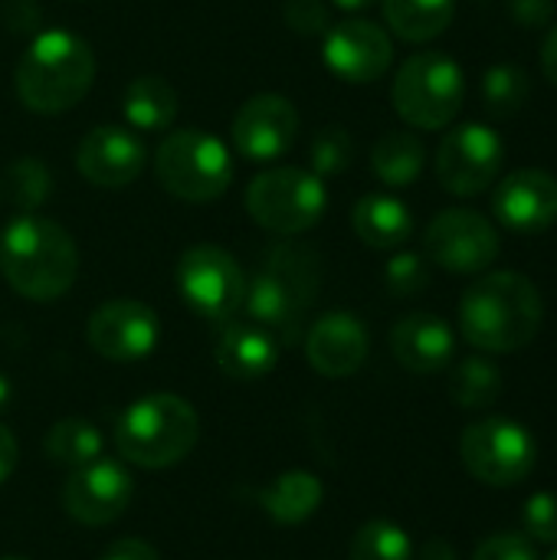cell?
<instances>
[{
    "label": "cell",
    "mask_w": 557,
    "mask_h": 560,
    "mask_svg": "<svg viewBox=\"0 0 557 560\" xmlns=\"http://www.w3.org/2000/svg\"><path fill=\"white\" fill-rule=\"evenodd\" d=\"M0 560H23V558H0Z\"/></svg>",
    "instance_id": "f6af8a7d"
},
{
    "label": "cell",
    "mask_w": 557,
    "mask_h": 560,
    "mask_svg": "<svg viewBox=\"0 0 557 560\" xmlns=\"http://www.w3.org/2000/svg\"><path fill=\"white\" fill-rule=\"evenodd\" d=\"M7 404H10V381L0 374V410H7Z\"/></svg>",
    "instance_id": "ee69618b"
},
{
    "label": "cell",
    "mask_w": 557,
    "mask_h": 560,
    "mask_svg": "<svg viewBox=\"0 0 557 560\" xmlns=\"http://www.w3.org/2000/svg\"><path fill=\"white\" fill-rule=\"evenodd\" d=\"M545 322L538 285L522 272L479 276L460 299L463 338L486 354H512L529 348Z\"/></svg>",
    "instance_id": "6da1fadb"
},
{
    "label": "cell",
    "mask_w": 557,
    "mask_h": 560,
    "mask_svg": "<svg viewBox=\"0 0 557 560\" xmlns=\"http://www.w3.org/2000/svg\"><path fill=\"white\" fill-rule=\"evenodd\" d=\"M473 560H538V545L525 532H499L476 548Z\"/></svg>",
    "instance_id": "d590c367"
},
{
    "label": "cell",
    "mask_w": 557,
    "mask_h": 560,
    "mask_svg": "<svg viewBox=\"0 0 557 560\" xmlns=\"http://www.w3.org/2000/svg\"><path fill=\"white\" fill-rule=\"evenodd\" d=\"M351 560H414V545L407 532L394 522H368L351 538Z\"/></svg>",
    "instance_id": "4dcf8cb0"
},
{
    "label": "cell",
    "mask_w": 557,
    "mask_h": 560,
    "mask_svg": "<svg viewBox=\"0 0 557 560\" xmlns=\"http://www.w3.org/2000/svg\"><path fill=\"white\" fill-rule=\"evenodd\" d=\"M95 82V52L72 30H43L16 62V98L36 115L76 108Z\"/></svg>",
    "instance_id": "3957f363"
},
{
    "label": "cell",
    "mask_w": 557,
    "mask_h": 560,
    "mask_svg": "<svg viewBox=\"0 0 557 560\" xmlns=\"http://www.w3.org/2000/svg\"><path fill=\"white\" fill-rule=\"evenodd\" d=\"M423 249L427 259L446 272L479 276L499 259V233L489 217L466 207H450L430 220Z\"/></svg>",
    "instance_id": "8fae6325"
},
{
    "label": "cell",
    "mask_w": 557,
    "mask_h": 560,
    "mask_svg": "<svg viewBox=\"0 0 557 560\" xmlns=\"http://www.w3.org/2000/svg\"><path fill=\"white\" fill-rule=\"evenodd\" d=\"M460 459L469 469V476L483 486L509 489L532 476L538 463V443L522 423L489 417L463 430Z\"/></svg>",
    "instance_id": "ba28073f"
},
{
    "label": "cell",
    "mask_w": 557,
    "mask_h": 560,
    "mask_svg": "<svg viewBox=\"0 0 557 560\" xmlns=\"http://www.w3.org/2000/svg\"><path fill=\"white\" fill-rule=\"evenodd\" d=\"M121 115H125L128 128L167 131L174 125V118H177V92L161 75H138L125 89Z\"/></svg>",
    "instance_id": "603a6c76"
},
{
    "label": "cell",
    "mask_w": 557,
    "mask_h": 560,
    "mask_svg": "<svg viewBox=\"0 0 557 560\" xmlns=\"http://www.w3.org/2000/svg\"><path fill=\"white\" fill-rule=\"evenodd\" d=\"M335 7H341V10H351V13H361V10H368V7H374V3H381V0H332Z\"/></svg>",
    "instance_id": "7bdbcfd3"
},
{
    "label": "cell",
    "mask_w": 557,
    "mask_h": 560,
    "mask_svg": "<svg viewBox=\"0 0 557 560\" xmlns=\"http://www.w3.org/2000/svg\"><path fill=\"white\" fill-rule=\"evenodd\" d=\"M325 66L351 85H368L378 82L391 62H394V43L384 26L371 20H345L325 30V46H322Z\"/></svg>",
    "instance_id": "9a60e30c"
},
{
    "label": "cell",
    "mask_w": 557,
    "mask_h": 560,
    "mask_svg": "<svg viewBox=\"0 0 557 560\" xmlns=\"http://www.w3.org/2000/svg\"><path fill=\"white\" fill-rule=\"evenodd\" d=\"M391 351L401 361V368H407L410 374H437L453 361L456 338L443 318L430 312H414L394 325Z\"/></svg>",
    "instance_id": "d6986e66"
},
{
    "label": "cell",
    "mask_w": 557,
    "mask_h": 560,
    "mask_svg": "<svg viewBox=\"0 0 557 560\" xmlns=\"http://www.w3.org/2000/svg\"><path fill=\"white\" fill-rule=\"evenodd\" d=\"M276 361H279V341L266 328L253 325L250 318L230 322L217 338V364L230 381H243V384L263 381L266 374H272Z\"/></svg>",
    "instance_id": "44dd1931"
},
{
    "label": "cell",
    "mask_w": 557,
    "mask_h": 560,
    "mask_svg": "<svg viewBox=\"0 0 557 560\" xmlns=\"http://www.w3.org/2000/svg\"><path fill=\"white\" fill-rule=\"evenodd\" d=\"M289 30H295L299 36H322L332 26L328 7L322 0H289L282 10Z\"/></svg>",
    "instance_id": "8d00e7d4"
},
{
    "label": "cell",
    "mask_w": 557,
    "mask_h": 560,
    "mask_svg": "<svg viewBox=\"0 0 557 560\" xmlns=\"http://www.w3.org/2000/svg\"><path fill=\"white\" fill-rule=\"evenodd\" d=\"M384 282H387V289L397 299H407V295L423 292L427 282H430L427 259L420 253H397V256H391V262L384 269Z\"/></svg>",
    "instance_id": "836d02e7"
},
{
    "label": "cell",
    "mask_w": 557,
    "mask_h": 560,
    "mask_svg": "<svg viewBox=\"0 0 557 560\" xmlns=\"http://www.w3.org/2000/svg\"><path fill=\"white\" fill-rule=\"evenodd\" d=\"M492 213L512 233H542L557 220V177L542 167L512 171L492 190Z\"/></svg>",
    "instance_id": "e0dca14e"
},
{
    "label": "cell",
    "mask_w": 557,
    "mask_h": 560,
    "mask_svg": "<svg viewBox=\"0 0 557 560\" xmlns=\"http://www.w3.org/2000/svg\"><path fill=\"white\" fill-rule=\"evenodd\" d=\"M548 560H557V551H555V555H552V558H548Z\"/></svg>",
    "instance_id": "bcb514c9"
},
{
    "label": "cell",
    "mask_w": 557,
    "mask_h": 560,
    "mask_svg": "<svg viewBox=\"0 0 557 560\" xmlns=\"http://www.w3.org/2000/svg\"><path fill=\"white\" fill-rule=\"evenodd\" d=\"M16 440L7 427H0V486L10 479V472L16 469Z\"/></svg>",
    "instance_id": "ab89813d"
},
{
    "label": "cell",
    "mask_w": 557,
    "mask_h": 560,
    "mask_svg": "<svg viewBox=\"0 0 557 560\" xmlns=\"http://www.w3.org/2000/svg\"><path fill=\"white\" fill-rule=\"evenodd\" d=\"M502 161V138L489 125L466 121L443 135L437 148V180L456 197H479L496 184Z\"/></svg>",
    "instance_id": "30bf717a"
},
{
    "label": "cell",
    "mask_w": 557,
    "mask_h": 560,
    "mask_svg": "<svg viewBox=\"0 0 557 560\" xmlns=\"http://www.w3.org/2000/svg\"><path fill=\"white\" fill-rule=\"evenodd\" d=\"M427 164V144L414 131H387L374 141L371 167L387 187H410Z\"/></svg>",
    "instance_id": "d4e9b609"
},
{
    "label": "cell",
    "mask_w": 557,
    "mask_h": 560,
    "mask_svg": "<svg viewBox=\"0 0 557 560\" xmlns=\"http://www.w3.org/2000/svg\"><path fill=\"white\" fill-rule=\"evenodd\" d=\"M351 226L358 240L371 249H397L414 233V213L404 200L391 194H368L351 210Z\"/></svg>",
    "instance_id": "7402d4cb"
},
{
    "label": "cell",
    "mask_w": 557,
    "mask_h": 560,
    "mask_svg": "<svg viewBox=\"0 0 557 560\" xmlns=\"http://www.w3.org/2000/svg\"><path fill=\"white\" fill-rule=\"evenodd\" d=\"M328 207V190L318 174L305 167H269L246 187V213L256 226L276 236L309 233Z\"/></svg>",
    "instance_id": "52a82bcc"
},
{
    "label": "cell",
    "mask_w": 557,
    "mask_h": 560,
    "mask_svg": "<svg viewBox=\"0 0 557 560\" xmlns=\"http://www.w3.org/2000/svg\"><path fill=\"white\" fill-rule=\"evenodd\" d=\"M263 505L269 518L299 525L322 505V482L309 472H286L263 492Z\"/></svg>",
    "instance_id": "4316f807"
},
{
    "label": "cell",
    "mask_w": 557,
    "mask_h": 560,
    "mask_svg": "<svg viewBox=\"0 0 557 560\" xmlns=\"http://www.w3.org/2000/svg\"><path fill=\"white\" fill-rule=\"evenodd\" d=\"M532 79L515 62H496L483 75V105L492 118H512L529 105Z\"/></svg>",
    "instance_id": "f1b7e54d"
},
{
    "label": "cell",
    "mask_w": 557,
    "mask_h": 560,
    "mask_svg": "<svg viewBox=\"0 0 557 560\" xmlns=\"http://www.w3.org/2000/svg\"><path fill=\"white\" fill-rule=\"evenodd\" d=\"M466 98V75L463 66L437 49L414 52L410 59L401 62L394 85H391V102L394 112L420 131H440L446 128Z\"/></svg>",
    "instance_id": "8992f818"
},
{
    "label": "cell",
    "mask_w": 557,
    "mask_h": 560,
    "mask_svg": "<svg viewBox=\"0 0 557 560\" xmlns=\"http://www.w3.org/2000/svg\"><path fill=\"white\" fill-rule=\"evenodd\" d=\"M557 0H509V13L522 26H548L555 20Z\"/></svg>",
    "instance_id": "74e56055"
},
{
    "label": "cell",
    "mask_w": 557,
    "mask_h": 560,
    "mask_svg": "<svg viewBox=\"0 0 557 560\" xmlns=\"http://www.w3.org/2000/svg\"><path fill=\"white\" fill-rule=\"evenodd\" d=\"M98 560H161V558H158V551H154L151 545L138 541V538H121V541L108 545V551H105Z\"/></svg>",
    "instance_id": "f35d334b"
},
{
    "label": "cell",
    "mask_w": 557,
    "mask_h": 560,
    "mask_svg": "<svg viewBox=\"0 0 557 560\" xmlns=\"http://www.w3.org/2000/svg\"><path fill=\"white\" fill-rule=\"evenodd\" d=\"M0 272L16 295L30 302H56L79 276L76 240L49 217L20 213L0 233Z\"/></svg>",
    "instance_id": "7a4b0ae2"
},
{
    "label": "cell",
    "mask_w": 557,
    "mask_h": 560,
    "mask_svg": "<svg viewBox=\"0 0 557 560\" xmlns=\"http://www.w3.org/2000/svg\"><path fill=\"white\" fill-rule=\"evenodd\" d=\"M542 72L557 89V23L545 33V43H542Z\"/></svg>",
    "instance_id": "60d3db41"
},
{
    "label": "cell",
    "mask_w": 557,
    "mask_h": 560,
    "mask_svg": "<svg viewBox=\"0 0 557 560\" xmlns=\"http://www.w3.org/2000/svg\"><path fill=\"white\" fill-rule=\"evenodd\" d=\"M200 436L194 407L177 394H148L115 423V450L141 469H171L190 456Z\"/></svg>",
    "instance_id": "277c9868"
},
{
    "label": "cell",
    "mask_w": 557,
    "mask_h": 560,
    "mask_svg": "<svg viewBox=\"0 0 557 560\" xmlns=\"http://www.w3.org/2000/svg\"><path fill=\"white\" fill-rule=\"evenodd\" d=\"M85 335L95 354H102L105 361L128 364L148 358L158 348L161 322L144 302L112 299L89 315Z\"/></svg>",
    "instance_id": "4fadbf2b"
},
{
    "label": "cell",
    "mask_w": 557,
    "mask_h": 560,
    "mask_svg": "<svg viewBox=\"0 0 557 560\" xmlns=\"http://www.w3.org/2000/svg\"><path fill=\"white\" fill-rule=\"evenodd\" d=\"M49 171L39 158H16L7 167V194L20 213H36L49 197Z\"/></svg>",
    "instance_id": "1f68e13d"
},
{
    "label": "cell",
    "mask_w": 557,
    "mask_h": 560,
    "mask_svg": "<svg viewBox=\"0 0 557 560\" xmlns=\"http://www.w3.org/2000/svg\"><path fill=\"white\" fill-rule=\"evenodd\" d=\"M299 135V112L286 95L263 92L246 98L230 125L233 151L250 164H272L289 154Z\"/></svg>",
    "instance_id": "7c38bea8"
},
{
    "label": "cell",
    "mask_w": 557,
    "mask_h": 560,
    "mask_svg": "<svg viewBox=\"0 0 557 560\" xmlns=\"http://www.w3.org/2000/svg\"><path fill=\"white\" fill-rule=\"evenodd\" d=\"M243 308L246 318L259 328H266L279 348H289L302 338V325H305V305L292 295V289H286L272 272H259L243 295Z\"/></svg>",
    "instance_id": "ffe728a7"
},
{
    "label": "cell",
    "mask_w": 557,
    "mask_h": 560,
    "mask_svg": "<svg viewBox=\"0 0 557 560\" xmlns=\"http://www.w3.org/2000/svg\"><path fill=\"white\" fill-rule=\"evenodd\" d=\"M381 7L391 33L404 43H430L456 16V0H381Z\"/></svg>",
    "instance_id": "cb8c5ba5"
},
{
    "label": "cell",
    "mask_w": 557,
    "mask_h": 560,
    "mask_svg": "<svg viewBox=\"0 0 557 560\" xmlns=\"http://www.w3.org/2000/svg\"><path fill=\"white\" fill-rule=\"evenodd\" d=\"M525 535L535 545H557V495L538 492L525 502Z\"/></svg>",
    "instance_id": "e575fe53"
},
{
    "label": "cell",
    "mask_w": 557,
    "mask_h": 560,
    "mask_svg": "<svg viewBox=\"0 0 557 560\" xmlns=\"http://www.w3.org/2000/svg\"><path fill=\"white\" fill-rule=\"evenodd\" d=\"M158 184L184 203L220 200L233 184L230 148L204 128L167 131L154 151Z\"/></svg>",
    "instance_id": "5b68a950"
},
{
    "label": "cell",
    "mask_w": 557,
    "mask_h": 560,
    "mask_svg": "<svg viewBox=\"0 0 557 560\" xmlns=\"http://www.w3.org/2000/svg\"><path fill=\"white\" fill-rule=\"evenodd\" d=\"M177 292L207 322H230L243 308L246 279L240 262L213 243H197L177 259Z\"/></svg>",
    "instance_id": "9c48e42d"
},
{
    "label": "cell",
    "mask_w": 557,
    "mask_h": 560,
    "mask_svg": "<svg viewBox=\"0 0 557 560\" xmlns=\"http://www.w3.org/2000/svg\"><path fill=\"white\" fill-rule=\"evenodd\" d=\"M351 161H355V138L341 125L322 128L309 144V164H312L309 171L318 177H338L351 167Z\"/></svg>",
    "instance_id": "d6a6232c"
},
{
    "label": "cell",
    "mask_w": 557,
    "mask_h": 560,
    "mask_svg": "<svg viewBox=\"0 0 557 560\" xmlns=\"http://www.w3.org/2000/svg\"><path fill=\"white\" fill-rule=\"evenodd\" d=\"M266 272H272L309 308L322 289V256L302 243H282L269 253Z\"/></svg>",
    "instance_id": "484cf974"
},
{
    "label": "cell",
    "mask_w": 557,
    "mask_h": 560,
    "mask_svg": "<svg viewBox=\"0 0 557 560\" xmlns=\"http://www.w3.org/2000/svg\"><path fill=\"white\" fill-rule=\"evenodd\" d=\"M368 348H371L368 328L351 312H328L305 335L309 364L332 381L358 374L361 364L368 361Z\"/></svg>",
    "instance_id": "ac0fdd59"
},
{
    "label": "cell",
    "mask_w": 557,
    "mask_h": 560,
    "mask_svg": "<svg viewBox=\"0 0 557 560\" xmlns=\"http://www.w3.org/2000/svg\"><path fill=\"white\" fill-rule=\"evenodd\" d=\"M135 495V482L128 469L115 459H95L82 469H72V476L62 486V509L72 522L98 528L115 522Z\"/></svg>",
    "instance_id": "5bb4252c"
},
{
    "label": "cell",
    "mask_w": 557,
    "mask_h": 560,
    "mask_svg": "<svg viewBox=\"0 0 557 560\" xmlns=\"http://www.w3.org/2000/svg\"><path fill=\"white\" fill-rule=\"evenodd\" d=\"M144 144L131 128L98 125L76 148V171L102 190H121L144 171Z\"/></svg>",
    "instance_id": "2e32d148"
},
{
    "label": "cell",
    "mask_w": 557,
    "mask_h": 560,
    "mask_svg": "<svg viewBox=\"0 0 557 560\" xmlns=\"http://www.w3.org/2000/svg\"><path fill=\"white\" fill-rule=\"evenodd\" d=\"M502 394V371L489 358H466L450 374V397L460 410H489Z\"/></svg>",
    "instance_id": "83f0119b"
},
{
    "label": "cell",
    "mask_w": 557,
    "mask_h": 560,
    "mask_svg": "<svg viewBox=\"0 0 557 560\" xmlns=\"http://www.w3.org/2000/svg\"><path fill=\"white\" fill-rule=\"evenodd\" d=\"M420 560H456V551L450 548V541L433 538V541H427V548H423Z\"/></svg>",
    "instance_id": "b9f144b4"
},
{
    "label": "cell",
    "mask_w": 557,
    "mask_h": 560,
    "mask_svg": "<svg viewBox=\"0 0 557 560\" xmlns=\"http://www.w3.org/2000/svg\"><path fill=\"white\" fill-rule=\"evenodd\" d=\"M46 456L59 466L82 469L102 456V433L85 420H62L46 433Z\"/></svg>",
    "instance_id": "f546056e"
}]
</instances>
